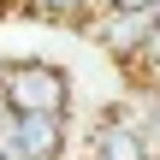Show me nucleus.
<instances>
[{"instance_id": "423d86ee", "label": "nucleus", "mask_w": 160, "mask_h": 160, "mask_svg": "<svg viewBox=\"0 0 160 160\" xmlns=\"http://www.w3.org/2000/svg\"><path fill=\"white\" fill-rule=\"evenodd\" d=\"M83 6H89V0H30V12H36V18H65V24H77V18H83Z\"/></svg>"}, {"instance_id": "0eeeda50", "label": "nucleus", "mask_w": 160, "mask_h": 160, "mask_svg": "<svg viewBox=\"0 0 160 160\" xmlns=\"http://www.w3.org/2000/svg\"><path fill=\"white\" fill-rule=\"evenodd\" d=\"M154 0H107V12H148Z\"/></svg>"}, {"instance_id": "39448f33", "label": "nucleus", "mask_w": 160, "mask_h": 160, "mask_svg": "<svg viewBox=\"0 0 160 160\" xmlns=\"http://www.w3.org/2000/svg\"><path fill=\"white\" fill-rule=\"evenodd\" d=\"M131 119H137V131H142L148 154L160 160V83H142V89H137V101H131Z\"/></svg>"}, {"instance_id": "f257e3e1", "label": "nucleus", "mask_w": 160, "mask_h": 160, "mask_svg": "<svg viewBox=\"0 0 160 160\" xmlns=\"http://www.w3.org/2000/svg\"><path fill=\"white\" fill-rule=\"evenodd\" d=\"M0 101L12 113H65L71 107V71L48 59H12L0 65Z\"/></svg>"}, {"instance_id": "20e7f679", "label": "nucleus", "mask_w": 160, "mask_h": 160, "mask_svg": "<svg viewBox=\"0 0 160 160\" xmlns=\"http://www.w3.org/2000/svg\"><path fill=\"white\" fill-rule=\"evenodd\" d=\"M148 30H154V24H148V12H107L95 36H101V42H107L119 59H131V53L148 42Z\"/></svg>"}, {"instance_id": "6e6552de", "label": "nucleus", "mask_w": 160, "mask_h": 160, "mask_svg": "<svg viewBox=\"0 0 160 160\" xmlns=\"http://www.w3.org/2000/svg\"><path fill=\"white\" fill-rule=\"evenodd\" d=\"M0 160H6V154H0Z\"/></svg>"}, {"instance_id": "7ed1b4c3", "label": "nucleus", "mask_w": 160, "mask_h": 160, "mask_svg": "<svg viewBox=\"0 0 160 160\" xmlns=\"http://www.w3.org/2000/svg\"><path fill=\"white\" fill-rule=\"evenodd\" d=\"M65 148V113H18V154L24 160H59Z\"/></svg>"}, {"instance_id": "f03ea898", "label": "nucleus", "mask_w": 160, "mask_h": 160, "mask_svg": "<svg viewBox=\"0 0 160 160\" xmlns=\"http://www.w3.org/2000/svg\"><path fill=\"white\" fill-rule=\"evenodd\" d=\"M89 160H154L148 142H142V131H137V119H131V107L101 113L95 142H89Z\"/></svg>"}]
</instances>
